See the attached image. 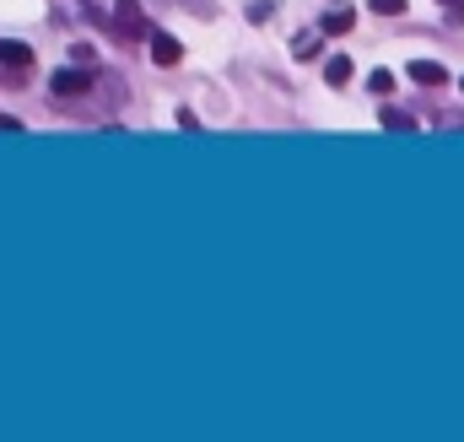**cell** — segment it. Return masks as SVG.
Returning <instances> with one entry per match:
<instances>
[{"mask_svg":"<svg viewBox=\"0 0 464 442\" xmlns=\"http://www.w3.org/2000/svg\"><path fill=\"white\" fill-rule=\"evenodd\" d=\"M49 87H54V98H82V92H87V76H82V71H54Z\"/></svg>","mask_w":464,"mask_h":442,"instance_id":"1","label":"cell"},{"mask_svg":"<svg viewBox=\"0 0 464 442\" xmlns=\"http://www.w3.org/2000/svg\"><path fill=\"white\" fill-rule=\"evenodd\" d=\"M0 130H5V135H22V119H11V113H0Z\"/></svg>","mask_w":464,"mask_h":442,"instance_id":"13","label":"cell"},{"mask_svg":"<svg viewBox=\"0 0 464 442\" xmlns=\"http://www.w3.org/2000/svg\"><path fill=\"white\" fill-rule=\"evenodd\" d=\"M151 60H157V65H179V60H184L179 38H168V33H151Z\"/></svg>","mask_w":464,"mask_h":442,"instance_id":"2","label":"cell"},{"mask_svg":"<svg viewBox=\"0 0 464 442\" xmlns=\"http://www.w3.org/2000/svg\"><path fill=\"white\" fill-rule=\"evenodd\" d=\"M459 92H464V82H459Z\"/></svg>","mask_w":464,"mask_h":442,"instance_id":"15","label":"cell"},{"mask_svg":"<svg viewBox=\"0 0 464 442\" xmlns=\"http://www.w3.org/2000/svg\"><path fill=\"white\" fill-rule=\"evenodd\" d=\"M351 22H356V11H351V5H335V11H324V33H351Z\"/></svg>","mask_w":464,"mask_h":442,"instance_id":"7","label":"cell"},{"mask_svg":"<svg viewBox=\"0 0 464 442\" xmlns=\"http://www.w3.org/2000/svg\"><path fill=\"white\" fill-rule=\"evenodd\" d=\"M324 82H330V87H346V82H351V60H346V54L324 60Z\"/></svg>","mask_w":464,"mask_h":442,"instance_id":"6","label":"cell"},{"mask_svg":"<svg viewBox=\"0 0 464 442\" xmlns=\"http://www.w3.org/2000/svg\"><path fill=\"white\" fill-rule=\"evenodd\" d=\"M383 130H416V119L400 109H383Z\"/></svg>","mask_w":464,"mask_h":442,"instance_id":"8","label":"cell"},{"mask_svg":"<svg viewBox=\"0 0 464 442\" xmlns=\"http://www.w3.org/2000/svg\"><path fill=\"white\" fill-rule=\"evenodd\" d=\"M438 5H443V11H449L454 22H464V0H438Z\"/></svg>","mask_w":464,"mask_h":442,"instance_id":"12","label":"cell"},{"mask_svg":"<svg viewBox=\"0 0 464 442\" xmlns=\"http://www.w3.org/2000/svg\"><path fill=\"white\" fill-rule=\"evenodd\" d=\"M119 27H130V33H151V27H146V16H140V5H135V0H119Z\"/></svg>","mask_w":464,"mask_h":442,"instance_id":"5","label":"cell"},{"mask_svg":"<svg viewBox=\"0 0 464 442\" xmlns=\"http://www.w3.org/2000/svg\"><path fill=\"white\" fill-rule=\"evenodd\" d=\"M292 54H297V60H314V54H319V38H314V33H303V38L292 43Z\"/></svg>","mask_w":464,"mask_h":442,"instance_id":"9","label":"cell"},{"mask_svg":"<svg viewBox=\"0 0 464 442\" xmlns=\"http://www.w3.org/2000/svg\"><path fill=\"white\" fill-rule=\"evenodd\" d=\"M367 87H372L378 98H389V92H394V76H389V71H372V76H367Z\"/></svg>","mask_w":464,"mask_h":442,"instance_id":"10","label":"cell"},{"mask_svg":"<svg viewBox=\"0 0 464 442\" xmlns=\"http://www.w3.org/2000/svg\"><path fill=\"white\" fill-rule=\"evenodd\" d=\"M0 65L27 71V65H33V49H27V43H16V38H0Z\"/></svg>","mask_w":464,"mask_h":442,"instance_id":"4","label":"cell"},{"mask_svg":"<svg viewBox=\"0 0 464 442\" xmlns=\"http://www.w3.org/2000/svg\"><path fill=\"white\" fill-rule=\"evenodd\" d=\"M367 5H372L378 16H400V11H405V0H367Z\"/></svg>","mask_w":464,"mask_h":442,"instance_id":"11","label":"cell"},{"mask_svg":"<svg viewBox=\"0 0 464 442\" xmlns=\"http://www.w3.org/2000/svg\"><path fill=\"white\" fill-rule=\"evenodd\" d=\"M411 82H421V87H443L449 71H443L438 60H411Z\"/></svg>","mask_w":464,"mask_h":442,"instance_id":"3","label":"cell"},{"mask_svg":"<svg viewBox=\"0 0 464 442\" xmlns=\"http://www.w3.org/2000/svg\"><path fill=\"white\" fill-rule=\"evenodd\" d=\"M173 5H184V11H211V0H173Z\"/></svg>","mask_w":464,"mask_h":442,"instance_id":"14","label":"cell"}]
</instances>
